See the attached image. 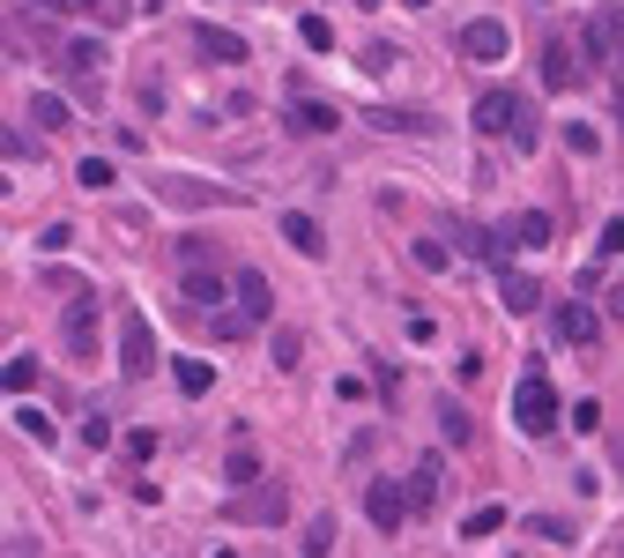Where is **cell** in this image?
<instances>
[{"mask_svg": "<svg viewBox=\"0 0 624 558\" xmlns=\"http://www.w3.org/2000/svg\"><path fill=\"white\" fill-rule=\"evenodd\" d=\"M297 350H305V343H297L291 328H276V365H283V373H291V365H297Z\"/></svg>", "mask_w": 624, "mask_h": 558, "instance_id": "cell-34", "label": "cell"}, {"mask_svg": "<svg viewBox=\"0 0 624 558\" xmlns=\"http://www.w3.org/2000/svg\"><path fill=\"white\" fill-rule=\"evenodd\" d=\"M542 83H550V89H580V83H587L580 52H573L565 38H550V52H542Z\"/></svg>", "mask_w": 624, "mask_h": 558, "instance_id": "cell-10", "label": "cell"}, {"mask_svg": "<svg viewBox=\"0 0 624 558\" xmlns=\"http://www.w3.org/2000/svg\"><path fill=\"white\" fill-rule=\"evenodd\" d=\"M595 254H602V260H617V254H624V216H610V223H602V239H595Z\"/></svg>", "mask_w": 624, "mask_h": 558, "instance_id": "cell-28", "label": "cell"}, {"mask_svg": "<svg viewBox=\"0 0 624 558\" xmlns=\"http://www.w3.org/2000/svg\"><path fill=\"white\" fill-rule=\"evenodd\" d=\"M476 134H513V149H536V112H528V97L484 89V97H476Z\"/></svg>", "mask_w": 624, "mask_h": 558, "instance_id": "cell-1", "label": "cell"}, {"mask_svg": "<svg viewBox=\"0 0 624 558\" xmlns=\"http://www.w3.org/2000/svg\"><path fill=\"white\" fill-rule=\"evenodd\" d=\"M0 387H38V357H15V365L0 373Z\"/></svg>", "mask_w": 624, "mask_h": 558, "instance_id": "cell-31", "label": "cell"}, {"mask_svg": "<svg viewBox=\"0 0 624 558\" xmlns=\"http://www.w3.org/2000/svg\"><path fill=\"white\" fill-rule=\"evenodd\" d=\"M0 194H8V179H0Z\"/></svg>", "mask_w": 624, "mask_h": 558, "instance_id": "cell-40", "label": "cell"}, {"mask_svg": "<svg viewBox=\"0 0 624 558\" xmlns=\"http://www.w3.org/2000/svg\"><path fill=\"white\" fill-rule=\"evenodd\" d=\"M89 8H112V0H89Z\"/></svg>", "mask_w": 624, "mask_h": 558, "instance_id": "cell-39", "label": "cell"}, {"mask_svg": "<svg viewBox=\"0 0 624 558\" xmlns=\"http://www.w3.org/2000/svg\"><path fill=\"white\" fill-rule=\"evenodd\" d=\"M580 45L595 52V60H602V68H617V75H624V8H617V0H602V8L587 15Z\"/></svg>", "mask_w": 624, "mask_h": 558, "instance_id": "cell-3", "label": "cell"}, {"mask_svg": "<svg viewBox=\"0 0 624 558\" xmlns=\"http://www.w3.org/2000/svg\"><path fill=\"white\" fill-rule=\"evenodd\" d=\"M297 38L313 45V52H328V45H334V31H328V15H305V23H297Z\"/></svg>", "mask_w": 624, "mask_h": 558, "instance_id": "cell-27", "label": "cell"}, {"mask_svg": "<svg viewBox=\"0 0 624 558\" xmlns=\"http://www.w3.org/2000/svg\"><path fill=\"white\" fill-rule=\"evenodd\" d=\"M550 328H558V343H573V350H587L595 336H602V320H595V313H587L580 299H565V305H558V320H550Z\"/></svg>", "mask_w": 624, "mask_h": 558, "instance_id": "cell-11", "label": "cell"}, {"mask_svg": "<svg viewBox=\"0 0 624 558\" xmlns=\"http://www.w3.org/2000/svg\"><path fill=\"white\" fill-rule=\"evenodd\" d=\"M328 551H334V521L320 514L313 529H305V551H297V558H328Z\"/></svg>", "mask_w": 624, "mask_h": 558, "instance_id": "cell-21", "label": "cell"}, {"mask_svg": "<svg viewBox=\"0 0 624 558\" xmlns=\"http://www.w3.org/2000/svg\"><path fill=\"white\" fill-rule=\"evenodd\" d=\"M38 246H45V254H68V246H75V231H68V223H45Z\"/></svg>", "mask_w": 624, "mask_h": 558, "instance_id": "cell-35", "label": "cell"}, {"mask_svg": "<svg viewBox=\"0 0 624 558\" xmlns=\"http://www.w3.org/2000/svg\"><path fill=\"white\" fill-rule=\"evenodd\" d=\"M291 128L297 134H334V128H342V112H334V105H297Z\"/></svg>", "mask_w": 624, "mask_h": 558, "instance_id": "cell-17", "label": "cell"}, {"mask_svg": "<svg viewBox=\"0 0 624 558\" xmlns=\"http://www.w3.org/2000/svg\"><path fill=\"white\" fill-rule=\"evenodd\" d=\"M186 305H194V313H223V276H216V268H186Z\"/></svg>", "mask_w": 624, "mask_h": 558, "instance_id": "cell-16", "label": "cell"}, {"mask_svg": "<svg viewBox=\"0 0 624 558\" xmlns=\"http://www.w3.org/2000/svg\"><path fill=\"white\" fill-rule=\"evenodd\" d=\"M610 313H617V320H624V283H617V291H610Z\"/></svg>", "mask_w": 624, "mask_h": 558, "instance_id": "cell-37", "label": "cell"}, {"mask_svg": "<svg viewBox=\"0 0 624 558\" xmlns=\"http://www.w3.org/2000/svg\"><path fill=\"white\" fill-rule=\"evenodd\" d=\"M75 179H83L89 194H105V186H112V165H105V157H83V165H75Z\"/></svg>", "mask_w": 624, "mask_h": 558, "instance_id": "cell-25", "label": "cell"}, {"mask_svg": "<svg viewBox=\"0 0 624 558\" xmlns=\"http://www.w3.org/2000/svg\"><path fill=\"white\" fill-rule=\"evenodd\" d=\"M231 484H238V492H253V484H260V462H253L246 447H238V454H231Z\"/></svg>", "mask_w": 624, "mask_h": 558, "instance_id": "cell-30", "label": "cell"}, {"mask_svg": "<svg viewBox=\"0 0 624 558\" xmlns=\"http://www.w3.org/2000/svg\"><path fill=\"white\" fill-rule=\"evenodd\" d=\"M208 380H216V373H208L201 357H179V395H208Z\"/></svg>", "mask_w": 624, "mask_h": 558, "instance_id": "cell-20", "label": "cell"}, {"mask_svg": "<svg viewBox=\"0 0 624 558\" xmlns=\"http://www.w3.org/2000/svg\"><path fill=\"white\" fill-rule=\"evenodd\" d=\"M565 149H573V157H595V128H580V120H573V128H565Z\"/></svg>", "mask_w": 624, "mask_h": 558, "instance_id": "cell-33", "label": "cell"}, {"mask_svg": "<svg viewBox=\"0 0 624 558\" xmlns=\"http://www.w3.org/2000/svg\"><path fill=\"white\" fill-rule=\"evenodd\" d=\"M416 268H446V246L439 239H416Z\"/></svg>", "mask_w": 624, "mask_h": 558, "instance_id": "cell-36", "label": "cell"}, {"mask_svg": "<svg viewBox=\"0 0 624 558\" xmlns=\"http://www.w3.org/2000/svg\"><path fill=\"white\" fill-rule=\"evenodd\" d=\"M194 45H201V60H216V68H238V60H246V38H238V31H223V23H201Z\"/></svg>", "mask_w": 624, "mask_h": 558, "instance_id": "cell-12", "label": "cell"}, {"mask_svg": "<svg viewBox=\"0 0 624 558\" xmlns=\"http://www.w3.org/2000/svg\"><path fill=\"white\" fill-rule=\"evenodd\" d=\"M513 239H521V246H550V216H542V209L513 216Z\"/></svg>", "mask_w": 624, "mask_h": 558, "instance_id": "cell-19", "label": "cell"}, {"mask_svg": "<svg viewBox=\"0 0 624 558\" xmlns=\"http://www.w3.org/2000/svg\"><path fill=\"white\" fill-rule=\"evenodd\" d=\"M0 157H38V142H30L23 128H8V120H0Z\"/></svg>", "mask_w": 624, "mask_h": 558, "instance_id": "cell-26", "label": "cell"}, {"mask_svg": "<svg viewBox=\"0 0 624 558\" xmlns=\"http://www.w3.org/2000/svg\"><path fill=\"white\" fill-rule=\"evenodd\" d=\"M283 239H291V246H297L305 260H320V254H328V231H320V223H313L305 209H291V216H283Z\"/></svg>", "mask_w": 624, "mask_h": 558, "instance_id": "cell-13", "label": "cell"}, {"mask_svg": "<svg viewBox=\"0 0 624 558\" xmlns=\"http://www.w3.org/2000/svg\"><path fill=\"white\" fill-rule=\"evenodd\" d=\"M365 514H372L379 536H394V529L409 521V499H402V484H387V476H379L372 492H365Z\"/></svg>", "mask_w": 624, "mask_h": 558, "instance_id": "cell-8", "label": "cell"}, {"mask_svg": "<svg viewBox=\"0 0 624 558\" xmlns=\"http://www.w3.org/2000/svg\"><path fill=\"white\" fill-rule=\"evenodd\" d=\"M513 425L528 432V439H542V432L558 425V387L542 380V373H528V380L513 387Z\"/></svg>", "mask_w": 624, "mask_h": 558, "instance_id": "cell-2", "label": "cell"}, {"mask_svg": "<svg viewBox=\"0 0 624 558\" xmlns=\"http://www.w3.org/2000/svg\"><path fill=\"white\" fill-rule=\"evenodd\" d=\"M157 194H164V202H179V209H231V202H238V194H231V186H201V179H157Z\"/></svg>", "mask_w": 624, "mask_h": 558, "instance_id": "cell-9", "label": "cell"}, {"mask_svg": "<svg viewBox=\"0 0 624 558\" xmlns=\"http://www.w3.org/2000/svg\"><path fill=\"white\" fill-rule=\"evenodd\" d=\"M83 447H112V417L89 410V417H83Z\"/></svg>", "mask_w": 624, "mask_h": 558, "instance_id": "cell-32", "label": "cell"}, {"mask_svg": "<svg viewBox=\"0 0 624 558\" xmlns=\"http://www.w3.org/2000/svg\"><path fill=\"white\" fill-rule=\"evenodd\" d=\"M461 52H468V60H484V68H491V60H505V52H513V31H505L499 15H476V23H468V31H461Z\"/></svg>", "mask_w": 624, "mask_h": 558, "instance_id": "cell-6", "label": "cell"}, {"mask_svg": "<svg viewBox=\"0 0 624 558\" xmlns=\"http://www.w3.org/2000/svg\"><path fill=\"white\" fill-rule=\"evenodd\" d=\"M149 365H157V336H149V313H120V373L126 380H149Z\"/></svg>", "mask_w": 624, "mask_h": 558, "instance_id": "cell-4", "label": "cell"}, {"mask_svg": "<svg viewBox=\"0 0 624 558\" xmlns=\"http://www.w3.org/2000/svg\"><path fill=\"white\" fill-rule=\"evenodd\" d=\"M431 492H439V470H431V462H424V470L409 476V507H416V514H424V507H431Z\"/></svg>", "mask_w": 624, "mask_h": 558, "instance_id": "cell-23", "label": "cell"}, {"mask_svg": "<svg viewBox=\"0 0 624 558\" xmlns=\"http://www.w3.org/2000/svg\"><path fill=\"white\" fill-rule=\"evenodd\" d=\"M231 291H238V305H246V320H268V305H276V291H268V276H253V268H238V276H231Z\"/></svg>", "mask_w": 624, "mask_h": 558, "instance_id": "cell-14", "label": "cell"}, {"mask_svg": "<svg viewBox=\"0 0 624 558\" xmlns=\"http://www.w3.org/2000/svg\"><path fill=\"white\" fill-rule=\"evenodd\" d=\"M402 8H431V0H402Z\"/></svg>", "mask_w": 624, "mask_h": 558, "instance_id": "cell-38", "label": "cell"}, {"mask_svg": "<svg viewBox=\"0 0 624 558\" xmlns=\"http://www.w3.org/2000/svg\"><path fill=\"white\" fill-rule=\"evenodd\" d=\"M15 425L30 432V439H38V447H45V439H52V417H45V410H30V402H23V410H15Z\"/></svg>", "mask_w": 624, "mask_h": 558, "instance_id": "cell-29", "label": "cell"}, {"mask_svg": "<svg viewBox=\"0 0 624 558\" xmlns=\"http://www.w3.org/2000/svg\"><path fill=\"white\" fill-rule=\"evenodd\" d=\"M216 558H231V551H216Z\"/></svg>", "mask_w": 624, "mask_h": 558, "instance_id": "cell-41", "label": "cell"}, {"mask_svg": "<svg viewBox=\"0 0 624 558\" xmlns=\"http://www.w3.org/2000/svg\"><path fill=\"white\" fill-rule=\"evenodd\" d=\"M402 68V45H365V75H394Z\"/></svg>", "mask_w": 624, "mask_h": 558, "instance_id": "cell-22", "label": "cell"}, {"mask_svg": "<svg viewBox=\"0 0 624 558\" xmlns=\"http://www.w3.org/2000/svg\"><path fill=\"white\" fill-rule=\"evenodd\" d=\"M60 336H68V350H75V357H97V291H83V299L68 305V320H60Z\"/></svg>", "mask_w": 624, "mask_h": 558, "instance_id": "cell-7", "label": "cell"}, {"mask_svg": "<svg viewBox=\"0 0 624 558\" xmlns=\"http://www.w3.org/2000/svg\"><path fill=\"white\" fill-rule=\"evenodd\" d=\"M499 299H505V313H536V283H528V276H505V268H499Z\"/></svg>", "mask_w": 624, "mask_h": 558, "instance_id": "cell-18", "label": "cell"}, {"mask_svg": "<svg viewBox=\"0 0 624 558\" xmlns=\"http://www.w3.org/2000/svg\"><path fill=\"white\" fill-rule=\"evenodd\" d=\"M491 529H505V507H476V514L461 521V536H491Z\"/></svg>", "mask_w": 624, "mask_h": 558, "instance_id": "cell-24", "label": "cell"}, {"mask_svg": "<svg viewBox=\"0 0 624 558\" xmlns=\"http://www.w3.org/2000/svg\"><path fill=\"white\" fill-rule=\"evenodd\" d=\"M283 514H291V492H283V484H253V492L231 499V521H268V529H276Z\"/></svg>", "mask_w": 624, "mask_h": 558, "instance_id": "cell-5", "label": "cell"}, {"mask_svg": "<svg viewBox=\"0 0 624 558\" xmlns=\"http://www.w3.org/2000/svg\"><path fill=\"white\" fill-rule=\"evenodd\" d=\"M30 128H38V134H68V128H75V120H68V97L38 89V97H30Z\"/></svg>", "mask_w": 624, "mask_h": 558, "instance_id": "cell-15", "label": "cell"}]
</instances>
